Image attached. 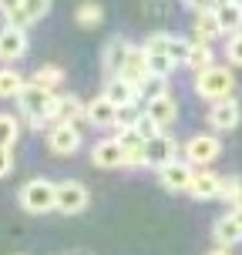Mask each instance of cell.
I'll return each mask as SVG.
<instances>
[{"label": "cell", "mask_w": 242, "mask_h": 255, "mask_svg": "<svg viewBox=\"0 0 242 255\" xmlns=\"http://www.w3.org/2000/svg\"><path fill=\"white\" fill-rule=\"evenodd\" d=\"M17 104L34 121V128H40L44 121H51V118H57V111H61V98H54L51 91L37 88V84H24L20 94H17Z\"/></svg>", "instance_id": "1"}, {"label": "cell", "mask_w": 242, "mask_h": 255, "mask_svg": "<svg viewBox=\"0 0 242 255\" xmlns=\"http://www.w3.org/2000/svg\"><path fill=\"white\" fill-rule=\"evenodd\" d=\"M236 88V77H232L229 67H205L202 74L195 77V91L202 94V98H212V101H226Z\"/></svg>", "instance_id": "2"}, {"label": "cell", "mask_w": 242, "mask_h": 255, "mask_svg": "<svg viewBox=\"0 0 242 255\" xmlns=\"http://www.w3.org/2000/svg\"><path fill=\"white\" fill-rule=\"evenodd\" d=\"M54 188L57 185H51L47 178L27 181L24 188H20V208L30 212V215H47V212H54Z\"/></svg>", "instance_id": "3"}, {"label": "cell", "mask_w": 242, "mask_h": 255, "mask_svg": "<svg viewBox=\"0 0 242 255\" xmlns=\"http://www.w3.org/2000/svg\"><path fill=\"white\" fill-rule=\"evenodd\" d=\"M54 208L64 212V215H77L88 208V188L77 185V181H61L54 188Z\"/></svg>", "instance_id": "4"}, {"label": "cell", "mask_w": 242, "mask_h": 255, "mask_svg": "<svg viewBox=\"0 0 242 255\" xmlns=\"http://www.w3.org/2000/svg\"><path fill=\"white\" fill-rule=\"evenodd\" d=\"M222 151V141L216 134H195V138L185 144V158H189V165H212Z\"/></svg>", "instance_id": "5"}, {"label": "cell", "mask_w": 242, "mask_h": 255, "mask_svg": "<svg viewBox=\"0 0 242 255\" xmlns=\"http://www.w3.org/2000/svg\"><path fill=\"white\" fill-rule=\"evenodd\" d=\"M128 54H131V44H128V40H121V37H115V40H108V44H104L101 67H104V74H108V81H111V77H121Z\"/></svg>", "instance_id": "6"}, {"label": "cell", "mask_w": 242, "mask_h": 255, "mask_svg": "<svg viewBox=\"0 0 242 255\" xmlns=\"http://www.w3.org/2000/svg\"><path fill=\"white\" fill-rule=\"evenodd\" d=\"M175 151H179L175 138H168V134H158V138H152L148 144H145V165L165 168V165H172V161H175Z\"/></svg>", "instance_id": "7"}, {"label": "cell", "mask_w": 242, "mask_h": 255, "mask_svg": "<svg viewBox=\"0 0 242 255\" xmlns=\"http://www.w3.org/2000/svg\"><path fill=\"white\" fill-rule=\"evenodd\" d=\"M158 178H162V185H165L168 191H189L195 171L189 168V161H172V165L158 168Z\"/></svg>", "instance_id": "8"}, {"label": "cell", "mask_w": 242, "mask_h": 255, "mask_svg": "<svg viewBox=\"0 0 242 255\" xmlns=\"http://www.w3.org/2000/svg\"><path fill=\"white\" fill-rule=\"evenodd\" d=\"M91 161L98 168H121L125 165V148L118 138H104L91 148Z\"/></svg>", "instance_id": "9"}, {"label": "cell", "mask_w": 242, "mask_h": 255, "mask_svg": "<svg viewBox=\"0 0 242 255\" xmlns=\"http://www.w3.org/2000/svg\"><path fill=\"white\" fill-rule=\"evenodd\" d=\"M47 144L54 154H74L81 148V131L74 125H54L47 134Z\"/></svg>", "instance_id": "10"}, {"label": "cell", "mask_w": 242, "mask_h": 255, "mask_svg": "<svg viewBox=\"0 0 242 255\" xmlns=\"http://www.w3.org/2000/svg\"><path fill=\"white\" fill-rule=\"evenodd\" d=\"M239 104L232 101V98H226V101H216V108L209 111V125L216 128V131H232V128L239 125Z\"/></svg>", "instance_id": "11"}, {"label": "cell", "mask_w": 242, "mask_h": 255, "mask_svg": "<svg viewBox=\"0 0 242 255\" xmlns=\"http://www.w3.org/2000/svg\"><path fill=\"white\" fill-rule=\"evenodd\" d=\"M101 98H108L115 108H128V104H138V88H135V84H128L125 77H111V81L104 84Z\"/></svg>", "instance_id": "12"}, {"label": "cell", "mask_w": 242, "mask_h": 255, "mask_svg": "<svg viewBox=\"0 0 242 255\" xmlns=\"http://www.w3.org/2000/svg\"><path fill=\"white\" fill-rule=\"evenodd\" d=\"M24 54H27V34L7 24L0 30V57H3V61H17V57H24Z\"/></svg>", "instance_id": "13"}, {"label": "cell", "mask_w": 242, "mask_h": 255, "mask_svg": "<svg viewBox=\"0 0 242 255\" xmlns=\"http://www.w3.org/2000/svg\"><path fill=\"white\" fill-rule=\"evenodd\" d=\"M216 20L222 34H242V7L232 0H216Z\"/></svg>", "instance_id": "14"}, {"label": "cell", "mask_w": 242, "mask_h": 255, "mask_svg": "<svg viewBox=\"0 0 242 255\" xmlns=\"http://www.w3.org/2000/svg\"><path fill=\"white\" fill-rule=\"evenodd\" d=\"M192 195L195 198H219L222 195V175H216V171H209V168H202V171H195V178H192Z\"/></svg>", "instance_id": "15"}, {"label": "cell", "mask_w": 242, "mask_h": 255, "mask_svg": "<svg viewBox=\"0 0 242 255\" xmlns=\"http://www.w3.org/2000/svg\"><path fill=\"white\" fill-rule=\"evenodd\" d=\"M88 121L94 128H115L118 125V108L108 98H94L88 104Z\"/></svg>", "instance_id": "16"}, {"label": "cell", "mask_w": 242, "mask_h": 255, "mask_svg": "<svg viewBox=\"0 0 242 255\" xmlns=\"http://www.w3.org/2000/svg\"><path fill=\"white\" fill-rule=\"evenodd\" d=\"M145 115L152 118L158 128H165V125H172V121L179 118V104H175L172 94H165V98H158V101H148V111H145Z\"/></svg>", "instance_id": "17"}, {"label": "cell", "mask_w": 242, "mask_h": 255, "mask_svg": "<svg viewBox=\"0 0 242 255\" xmlns=\"http://www.w3.org/2000/svg\"><path fill=\"white\" fill-rule=\"evenodd\" d=\"M121 77H125L128 84H135V88H138L141 81L148 77V61H145V47H131V54H128V61H125V71H121Z\"/></svg>", "instance_id": "18"}, {"label": "cell", "mask_w": 242, "mask_h": 255, "mask_svg": "<svg viewBox=\"0 0 242 255\" xmlns=\"http://www.w3.org/2000/svg\"><path fill=\"white\" fill-rule=\"evenodd\" d=\"M88 121V108L81 104V98H74V94H67V98H61V111H57V125H84Z\"/></svg>", "instance_id": "19"}, {"label": "cell", "mask_w": 242, "mask_h": 255, "mask_svg": "<svg viewBox=\"0 0 242 255\" xmlns=\"http://www.w3.org/2000/svg\"><path fill=\"white\" fill-rule=\"evenodd\" d=\"M212 235H216V242L222 245V249H232V245H239L242 242V229L236 225V218L232 215H222L212 225Z\"/></svg>", "instance_id": "20"}, {"label": "cell", "mask_w": 242, "mask_h": 255, "mask_svg": "<svg viewBox=\"0 0 242 255\" xmlns=\"http://www.w3.org/2000/svg\"><path fill=\"white\" fill-rule=\"evenodd\" d=\"M222 34V27L216 20V10H205V13H195V37L199 44H209V40H216Z\"/></svg>", "instance_id": "21"}, {"label": "cell", "mask_w": 242, "mask_h": 255, "mask_svg": "<svg viewBox=\"0 0 242 255\" xmlns=\"http://www.w3.org/2000/svg\"><path fill=\"white\" fill-rule=\"evenodd\" d=\"M24 88V77L13 67H0V98H17Z\"/></svg>", "instance_id": "22"}, {"label": "cell", "mask_w": 242, "mask_h": 255, "mask_svg": "<svg viewBox=\"0 0 242 255\" xmlns=\"http://www.w3.org/2000/svg\"><path fill=\"white\" fill-rule=\"evenodd\" d=\"M185 67H192V71H199V74H202L205 67H212V47H209V44H199V40H192L189 64H185Z\"/></svg>", "instance_id": "23"}, {"label": "cell", "mask_w": 242, "mask_h": 255, "mask_svg": "<svg viewBox=\"0 0 242 255\" xmlns=\"http://www.w3.org/2000/svg\"><path fill=\"white\" fill-rule=\"evenodd\" d=\"M168 88H165V77H155L148 74L145 81L138 84V98H148V101H158V98H165Z\"/></svg>", "instance_id": "24"}, {"label": "cell", "mask_w": 242, "mask_h": 255, "mask_svg": "<svg viewBox=\"0 0 242 255\" xmlns=\"http://www.w3.org/2000/svg\"><path fill=\"white\" fill-rule=\"evenodd\" d=\"M20 138V125L13 115H0V148H13Z\"/></svg>", "instance_id": "25"}, {"label": "cell", "mask_w": 242, "mask_h": 255, "mask_svg": "<svg viewBox=\"0 0 242 255\" xmlns=\"http://www.w3.org/2000/svg\"><path fill=\"white\" fill-rule=\"evenodd\" d=\"M74 17H77V24H81V27H98V24H101V17H104V10H101V3L84 0V3L74 10Z\"/></svg>", "instance_id": "26"}, {"label": "cell", "mask_w": 242, "mask_h": 255, "mask_svg": "<svg viewBox=\"0 0 242 255\" xmlns=\"http://www.w3.org/2000/svg\"><path fill=\"white\" fill-rule=\"evenodd\" d=\"M61 67H54V64H44L37 74H34V81L30 84H37V88H44V91H54L57 84H61Z\"/></svg>", "instance_id": "27"}, {"label": "cell", "mask_w": 242, "mask_h": 255, "mask_svg": "<svg viewBox=\"0 0 242 255\" xmlns=\"http://www.w3.org/2000/svg\"><path fill=\"white\" fill-rule=\"evenodd\" d=\"M47 10H51V0H24L20 3V13L27 17V24H37L40 17H47Z\"/></svg>", "instance_id": "28"}, {"label": "cell", "mask_w": 242, "mask_h": 255, "mask_svg": "<svg viewBox=\"0 0 242 255\" xmlns=\"http://www.w3.org/2000/svg\"><path fill=\"white\" fill-rule=\"evenodd\" d=\"M189 51H192V40H182V37H172V44H168V61L175 64H189Z\"/></svg>", "instance_id": "29"}, {"label": "cell", "mask_w": 242, "mask_h": 255, "mask_svg": "<svg viewBox=\"0 0 242 255\" xmlns=\"http://www.w3.org/2000/svg\"><path fill=\"white\" fill-rule=\"evenodd\" d=\"M145 61H148V74H155V77H168V71H175L168 54H145Z\"/></svg>", "instance_id": "30"}, {"label": "cell", "mask_w": 242, "mask_h": 255, "mask_svg": "<svg viewBox=\"0 0 242 255\" xmlns=\"http://www.w3.org/2000/svg\"><path fill=\"white\" fill-rule=\"evenodd\" d=\"M131 131H135V134H138V138L145 141V144H148L152 138H158V134H162V128L155 125V121H152L148 115H141L138 121H135V128H131Z\"/></svg>", "instance_id": "31"}, {"label": "cell", "mask_w": 242, "mask_h": 255, "mask_svg": "<svg viewBox=\"0 0 242 255\" xmlns=\"http://www.w3.org/2000/svg\"><path fill=\"white\" fill-rule=\"evenodd\" d=\"M222 198L236 208V205H242V181L239 178H222Z\"/></svg>", "instance_id": "32"}, {"label": "cell", "mask_w": 242, "mask_h": 255, "mask_svg": "<svg viewBox=\"0 0 242 255\" xmlns=\"http://www.w3.org/2000/svg\"><path fill=\"white\" fill-rule=\"evenodd\" d=\"M145 115V111H138V104H128V108H118V125L121 131H128V128H135V121Z\"/></svg>", "instance_id": "33"}, {"label": "cell", "mask_w": 242, "mask_h": 255, "mask_svg": "<svg viewBox=\"0 0 242 255\" xmlns=\"http://www.w3.org/2000/svg\"><path fill=\"white\" fill-rule=\"evenodd\" d=\"M168 44H172V34H165V30H158V34H152V37L145 40V54H165Z\"/></svg>", "instance_id": "34"}, {"label": "cell", "mask_w": 242, "mask_h": 255, "mask_svg": "<svg viewBox=\"0 0 242 255\" xmlns=\"http://www.w3.org/2000/svg\"><path fill=\"white\" fill-rule=\"evenodd\" d=\"M229 61L236 64V67H242V34H232V40H229Z\"/></svg>", "instance_id": "35"}, {"label": "cell", "mask_w": 242, "mask_h": 255, "mask_svg": "<svg viewBox=\"0 0 242 255\" xmlns=\"http://www.w3.org/2000/svg\"><path fill=\"white\" fill-rule=\"evenodd\" d=\"M10 168H13V154H10V148H0V178H3V175H10Z\"/></svg>", "instance_id": "36"}, {"label": "cell", "mask_w": 242, "mask_h": 255, "mask_svg": "<svg viewBox=\"0 0 242 255\" xmlns=\"http://www.w3.org/2000/svg\"><path fill=\"white\" fill-rule=\"evenodd\" d=\"M195 13H205V10H216V0H185Z\"/></svg>", "instance_id": "37"}, {"label": "cell", "mask_w": 242, "mask_h": 255, "mask_svg": "<svg viewBox=\"0 0 242 255\" xmlns=\"http://www.w3.org/2000/svg\"><path fill=\"white\" fill-rule=\"evenodd\" d=\"M20 3H24V0H0V13H7V17H10V13L20 10Z\"/></svg>", "instance_id": "38"}, {"label": "cell", "mask_w": 242, "mask_h": 255, "mask_svg": "<svg viewBox=\"0 0 242 255\" xmlns=\"http://www.w3.org/2000/svg\"><path fill=\"white\" fill-rule=\"evenodd\" d=\"M229 215L236 218V225H239V229H242V205H236V208H229Z\"/></svg>", "instance_id": "39"}, {"label": "cell", "mask_w": 242, "mask_h": 255, "mask_svg": "<svg viewBox=\"0 0 242 255\" xmlns=\"http://www.w3.org/2000/svg\"><path fill=\"white\" fill-rule=\"evenodd\" d=\"M209 255H232L229 249H216V252H209Z\"/></svg>", "instance_id": "40"}]
</instances>
